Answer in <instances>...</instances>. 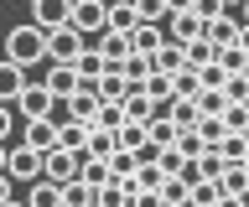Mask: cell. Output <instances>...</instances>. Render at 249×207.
<instances>
[{
  "label": "cell",
  "instance_id": "cell-1",
  "mask_svg": "<svg viewBox=\"0 0 249 207\" xmlns=\"http://www.w3.org/2000/svg\"><path fill=\"white\" fill-rule=\"evenodd\" d=\"M5 57H11L16 67H36V63H47V32H42V26H31V21L11 26V32H5Z\"/></svg>",
  "mask_w": 249,
  "mask_h": 207
},
{
  "label": "cell",
  "instance_id": "cell-2",
  "mask_svg": "<svg viewBox=\"0 0 249 207\" xmlns=\"http://www.w3.org/2000/svg\"><path fill=\"white\" fill-rule=\"evenodd\" d=\"M83 42H93L99 32H109V0H73V21H68Z\"/></svg>",
  "mask_w": 249,
  "mask_h": 207
},
{
  "label": "cell",
  "instance_id": "cell-3",
  "mask_svg": "<svg viewBox=\"0 0 249 207\" xmlns=\"http://www.w3.org/2000/svg\"><path fill=\"white\" fill-rule=\"evenodd\" d=\"M83 160H89V150H47L42 156V181H52V187H68V181H78V166H83Z\"/></svg>",
  "mask_w": 249,
  "mask_h": 207
},
{
  "label": "cell",
  "instance_id": "cell-4",
  "mask_svg": "<svg viewBox=\"0 0 249 207\" xmlns=\"http://www.w3.org/2000/svg\"><path fill=\"white\" fill-rule=\"evenodd\" d=\"M16 114H21V125H36L52 114V94H47V83H26L21 98H16Z\"/></svg>",
  "mask_w": 249,
  "mask_h": 207
},
{
  "label": "cell",
  "instance_id": "cell-5",
  "mask_svg": "<svg viewBox=\"0 0 249 207\" xmlns=\"http://www.w3.org/2000/svg\"><path fill=\"white\" fill-rule=\"evenodd\" d=\"M89 47L73 26H57V32H47V63H78V52Z\"/></svg>",
  "mask_w": 249,
  "mask_h": 207
},
{
  "label": "cell",
  "instance_id": "cell-6",
  "mask_svg": "<svg viewBox=\"0 0 249 207\" xmlns=\"http://www.w3.org/2000/svg\"><path fill=\"white\" fill-rule=\"evenodd\" d=\"M5 176H11V181H42V156H36L31 145H11V156H5Z\"/></svg>",
  "mask_w": 249,
  "mask_h": 207
},
{
  "label": "cell",
  "instance_id": "cell-7",
  "mask_svg": "<svg viewBox=\"0 0 249 207\" xmlns=\"http://www.w3.org/2000/svg\"><path fill=\"white\" fill-rule=\"evenodd\" d=\"M73 21V0H31V26H42V32H57Z\"/></svg>",
  "mask_w": 249,
  "mask_h": 207
},
{
  "label": "cell",
  "instance_id": "cell-8",
  "mask_svg": "<svg viewBox=\"0 0 249 207\" xmlns=\"http://www.w3.org/2000/svg\"><path fill=\"white\" fill-rule=\"evenodd\" d=\"M47 94H52V98H73L78 94V88H83V78H78V67L73 63H47Z\"/></svg>",
  "mask_w": 249,
  "mask_h": 207
},
{
  "label": "cell",
  "instance_id": "cell-9",
  "mask_svg": "<svg viewBox=\"0 0 249 207\" xmlns=\"http://www.w3.org/2000/svg\"><path fill=\"white\" fill-rule=\"evenodd\" d=\"M239 32H244V21H239V11H229V16H218L202 26V36L213 42V47H239Z\"/></svg>",
  "mask_w": 249,
  "mask_h": 207
},
{
  "label": "cell",
  "instance_id": "cell-10",
  "mask_svg": "<svg viewBox=\"0 0 249 207\" xmlns=\"http://www.w3.org/2000/svg\"><path fill=\"white\" fill-rule=\"evenodd\" d=\"M197 36H202V21H197V11H177V16L166 21V42H177V47L197 42Z\"/></svg>",
  "mask_w": 249,
  "mask_h": 207
},
{
  "label": "cell",
  "instance_id": "cell-11",
  "mask_svg": "<svg viewBox=\"0 0 249 207\" xmlns=\"http://www.w3.org/2000/svg\"><path fill=\"white\" fill-rule=\"evenodd\" d=\"M26 88V67H16L11 57H0V104H16Z\"/></svg>",
  "mask_w": 249,
  "mask_h": 207
},
{
  "label": "cell",
  "instance_id": "cell-12",
  "mask_svg": "<svg viewBox=\"0 0 249 207\" xmlns=\"http://www.w3.org/2000/svg\"><path fill=\"white\" fill-rule=\"evenodd\" d=\"M93 94H99V104H124L130 83H124V73H120V67H109L104 78H93Z\"/></svg>",
  "mask_w": 249,
  "mask_h": 207
},
{
  "label": "cell",
  "instance_id": "cell-13",
  "mask_svg": "<svg viewBox=\"0 0 249 207\" xmlns=\"http://www.w3.org/2000/svg\"><path fill=\"white\" fill-rule=\"evenodd\" d=\"M161 47H166V26H135L130 32V52H140V57H156Z\"/></svg>",
  "mask_w": 249,
  "mask_h": 207
},
{
  "label": "cell",
  "instance_id": "cell-14",
  "mask_svg": "<svg viewBox=\"0 0 249 207\" xmlns=\"http://www.w3.org/2000/svg\"><path fill=\"white\" fill-rule=\"evenodd\" d=\"M218 191H223V197H249V166L244 160H229V166H223Z\"/></svg>",
  "mask_w": 249,
  "mask_h": 207
},
{
  "label": "cell",
  "instance_id": "cell-15",
  "mask_svg": "<svg viewBox=\"0 0 249 207\" xmlns=\"http://www.w3.org/2000/svg\"><path fill=\"white\" fill-rule=\"evenodd\" d=\"M166 119L177 125V135H182V129H197V125H202V109H197V98H171Z\"/></svg>",
  "mask_w": 249,
  "mask_h": 207
},
{
  "label": "cell",
  "instance_id": "cell-16",
  "mask_svg": "<svg viewBox=\"0 0 249 207\" xmlns=\"http://www.w3.org/2000/svg\"><path fill=\"white\" fill-rule=\"evenodd\" d=\"M78 78H83V83H93V78H104V73H109V63H104V52H99V47H93V42H89V47H83V52H78Z\"/></svg>",
  "mask_w": 249,
  "mask_h": 207
},
{
  "label": "cell",
  "instance_id": "cell-17",
  "mask_svg": "<svg viewBox=\"0 0 249 207\" xmlns=\"http://www.w3.org/2000/svg\"><path fill=\"white\" fill-rule=\"evenodd\" d=\"M182 67H187V52L177 47V42H166V47H161V52L151 57V73H166V78H177Z\"/></svg>",
  "mask_w": 249,
  "mask_h": 207
},
{
  "label": "cell",
  "instance_id": "cell-18",
  "mask_svg": "<svg viewBox=\"0 0 249 207\" xmlns=\"http://www.w3.org/2000/svg\"><path fill=\"white\" fill-rule=\"evenodd\" d=\"M140 26V16H135V0H109V32H135Z\"/></svg>",
  "mask_w": 249,
  "mask_h": 207
},
{
  "label": "cell",
  "instance_id": "cell-19",
  "mask_svg": "<svg viewBox=\"0 0 249 207\" xmlns=\"http://www.w3.org/2000/svg\"><path fill=\"white\" fill-rule=\"evenodd\" d=\"M187 67H192V73H202V67H213L218 63V47H213V42H208V36H197V42H187Z\"/></svg>",
  "mask_w": 249,
  "mask_h": 207
},
{
  "label": "cell",
  "instance_id": "cell-20",
  "mask_svg": "<svg viewBox=\"0 0 249 207\" xmlns=\"http://www.w3.org/2000/svg\"><path fill=\"white\" fill-rule=\"evenodd\" d=\"M68 104H73V119H78V125H93V114H99V94H93V83H83Z\"/></svg>",
  "mask_w": 249,
  "mask_h": 207
},
{
  "label": "cell",
  "instance_id": "cell-21",
  "mask_svg": "<svg viewBox=\"0 0 249 207\" xmlns=\"http://www.w3.org/2000/svg\"><path fill=\"white\" fill-rule=\"evenodd\" d=\"M26 145L36 150V156H47V150H57V125H47V119L26 125Z\"/></svg>",
  "mask_w": 249,
  "mask_h": 207
},
{
  "label": "cell",
  "instance_id": "cell-22",
  "mask_svg": "<svg viewBox=\"0 0 249 207\" xmlns=\"http://www.w3.org/2000/svg\"><path fill=\"white\" fill-rule=\"evenodd\" d=\"M151 98L140 94V88H130V94H124V125H151Z\"/></svg>",
  "mask_w": 249,
  "mask_h": 207
},
{
  "label": "cell",
  "instance_id": "cell-23",
  "mask_svg": "<svg viewBox=\"0 0 249 207\" xmlns=\"http://www.w3.org/2000/svg\"><path fill=\"white\" fill-rule=\"evenodd\" d=\"M114 150H120V135H114V129H93V125H89V156H93V160H109Z\"/></svg>",
  "mask_w": 249,
  "mask_h": 207
},
{
  "label": "cell",
  "instance_id": "cell-24",
  "mask_svg": "<svg viewBox=\"0 0 249 207\" xmlns=\"http://www.w3.org/2000/svg\"><path fill=\"white\" fill-rule=\"evenodd\" d=\"M62 207H99V187H89V181H68V187H62Z\"/></svg>",
  "mask_w": 249,
  "mask_h": 207
},
{
  "label": "cell",
  "instance_id": "cell-25",
  "mask_svg": "<svg viewBox=\"0 0 249 207\" xmlns=\"http://www.w3.org/2000/svg\"><path fill=\"white\" fill-rule=\"evenodd\" d=\"M218 67H223V78H244L249 52H244V47H218Z\"/></svg>",
  "mask_w": 249,
  "mask_h": 207
},
{
  "label": "cell",
  "instance_id": "cell-26",
  "mask_svg": "<svg viewBox=\"0 0 249 207\" xmlns=\"http://www.w3.org/2000/svg\"><path fill=\"white\" fill-rule=\"evenodd\" d=\"M140 94L151 98V104H171V98H177V88H171V78H166V73H151V78L140 83Z\"/></svg>",
  "mask_w": 249,
  "mask_h": 207
},
{
  "label": "cell",
  "instance_id": "cell-27",
  "mask_svg": "<svg viewBox=\"0 0 249 207\" xmlns=\"http://www.w3.org/2000/svg\"><path fill=\"white\" fill-rule=\"evenodd\" d=\"M26 207H62V187H52V181H31Z\"/></svg>",
  "mask_w": 249,
  "mask_h": 207
},
{
  "label": "cell",
  "instance_id": "cell-28",
  "mask_svg": "<svg viewBox=\"0 0 249 207\" xmlns=\"http://www.w3.org/2000/svg\"><path fill=\"white\" fill-rule=\"evenodd\" d=\"M135 16H140V26H166L171 11H166V0H135Z\"/></svg>",
  "mask_w": 249,
  "mask_h": 207
},
{
  "label": "cell",
  "instance_id": "cell-29",
  "mask_svg": "<svg viewBox=\"0 0 249 207\" xmlns=\"http://www.w3.org/2000/svg\"><path fill=\"white\" fill-rule=\"evenodd\" d=\"M120 73H124V83H130V88H140V83L151 78V57H140V52H130V57L120 63Z\"/></svg>",
  "mask_w": 249,
  "mask_h": 207
},
{
  "label": "cell",
  "instance_id": "cell-30",
  "mask_svg": "<svg viewBox=\"0 0 249 207\" xmlns=\"http://www.w3.org/2000/svg\"><path fill=\"white\" fill-rule=\"evenodd\" d=\"M161 202L166 207H187L192 202V187H187L182 176H166V181H161Z\"/></svg>",
  "mask_w": 249,
  "mask_h": 207
},
{
  "label": "cell",
  "instance_id": "cell-31",
  "mask_svg": "<svg viewBox=\"0 0 249 207\" xmlns=\"http://www.w3.org/2000/svg\"><path fill=\"white\" fill-rule=\"evenodd\" d=\"M57 145H62V150H73V156H78V150H89V125H78V119H73V125H62L57 129Z\"/></svg>",
  "mask_w": 249,
  "mask_h": 207
},
{
  "label": "cell",
  "instance_id": "cell-32",
  "mask_svg": "<svg viewBox=\"0 0 249 207\" xmlns=\"http://www.w3.org/2000/svg\"><path fill=\"white\" fill-rule=\"evenodd\" d=\"M213 150H218L223 160H244V156H249V135H239V129H229V135H223V140H218Z\"/></svg>",
  "mask_w": 249,
  "mask_h": 207
},
{
  "label": "cell",
  "instance_id": "cell-33",
  "mask_svg": "<svg viewBox=\"0 0 249 207\" xmlns=\"http://www.w3.org/2000/svg\"><path fill=\"white\" fill-rule=\"evenodd\" d=\"M197 109H202V119H223V109H229L223 88H202V94H197Z\"/></svg>",
  "mask_w": 249,
  "mask_h": 207
},
{
  "label": "cell",
  "instance_id": "cell-34",
  "mask_svg": "<svg viewBox=\"0 0 249 207\" xmlns=\"http://www.w3.org/2000/svg\"><path fill=\"white\" fill-rule=\"evenodd\" d=\"M78 181H89V187H109V181H114V176H109V160H83V166H78Z\"/></svg>",
  "mask_w": 249,
  "mask_h": 207
},
{
  "label": "cell",
  "instance_id": "cell-35",
  "mask_svg": "<svg viewBox=\"0 0 249 207\" xmlns=\"http://www.w3.org/2000/svg\"><path fill=\"white\" fill-rule=\"evenodd\" d=\"M145 135H151L156 150H171V145H177V125H171V119H151V125H145Z\"/></svg>",
  "mask_w": 249,
  "mask_h": 207
},
{
  "label": "cell",
  "instance_id": "cell-36",
  "mask_svg": "<svg viewBox=\"0 0 249 207\" xmlns=\"http://www.w3.org/2000/svg\"><path fill=\"white\" fill-rule=\"evenodd\" d=\"M114 135H120V150H130V156H135L140 145H151V135H145V125H120Z\"/></svg>",
  "mask_w": 249,
  "mask_h": 207
},
{
  "label": "cell",
  "instance_id": "cell-37",
  "mask_svg": "<svg viewBox=\"0 0 249 207\" xmlns=\"http://www.w3.org/2000/svg\"><path fill=\"white\" fill-rule=\"evenodd\" d=\"M120 125H124V104H99L93 129H120Z\"/></svg>",
  "mask_w": 249,
  "mask_h": 207
},
{
  "label": "cell",
  "instance_id": "cell-38",
  "mask_svg": "<svg viewBox=\"0 0 249 207\" xmlns=\"http://www.w3.org/2000/svg\"><path fill=\"white\" fill-rule=\"evenodd\" d=\"M161 181H166L161 166H135V187H140V191H161Z\"/></svg>",
  "mask_w": 249,
  "mask_h": 207
},
{
  "label": "cell",
  "instance_id": "cell-39",
  "mask_svg": "<svg viewBox=\"0 0 249 207\" xmlns=\"http://www.w3.org/2000/svg\"><path fill=\"white\" fill-rule=\"evenodd\" d=\"M109 176H114V181L135 176V156H130V150H114V156H109Z\"/></svg>",
  "mask_w": 249,
  "mask_h": 207
},
{
  "label": "cell",
  "instance_id": "cell-40",
  "mask_svg": "<svg viewBox=\"0 0 249 207\" xmlns=\"http://www.w3.org/2000/svg\"><path fill=\"white\" fill-rule=\"evenodd\" d=\"M192 11H197L202 26H208V21H218V16H229V5H223V0H192Z\"/></svg>",
  "mask_w": 249,
  "mask_h": 207
},
{
  "label": "cell",
  "instance_id": "cell-41",
  "mask_svg": "<svg viewBox=\"0 0 249 207\" xmlns=\"http://www.w3.org/2000/svg\"><path fill=\"white\" fill-rule=\"evenodd\" d=\"M223 125L244 135V129H249V104H229V109H223Z\"/></svg>",
  "mask_w": 249,
  "mask_h": 207
},
{
  "label": "cell",
  "instance_id": "cell-42",
  "mask_svg": "<svg viewBox=\"0 0 249 207\" xmlns=\"http://www.w3.org/2000/svg\"><path fill=\"white\" fill-rule=\"evenodd\" d=\"M197 135H202V145H218L223 135H229V125H223V119H202V125H197Z\"/></svg>",
  "mask_w": 249,
  "mask_h": 207
},
{
  "label": "cell",
  "instance_id": "cell-43",
  "mask_svg": "<svg viewBox=\"0 0 249 207\" xmlns=\"http://www.w3.org/2000/svg\"><path fill=\"white\" fill-rule=\"evenodd\" d=\"M223 98L229 104H249V78H229L223 83Z\"/></svg>",
  "mask_w": 249,
  "mask_h": 207
},
{
  "label": "cell",
  "instance_id": "cell-44",
  "mask_svg": "<svg viewBox=\"0 0 249 207\" xmlns=\"http://www.w3.org/2000/svg\"><path fill=\"white\" fill-rule=\"evenodd\" d=\"M47 125H73V104H68V98H52V114H47Z\"/></svg>",
  "mask_w": 249,
  "mask_h": 207
},
{
  "label": "cell",
  "instance_id": "cell-45",
  "mask_svg": "<svg viewBox=\"0 0 249 207\" xmlns=\"http://www.w3.org/2000/svg\"><path fill=\"white\" fill-rule=\"evenodd\" d=\"M21 125V114H16V104H0V145L11 140V129Z\"/></svg>",
  "mask_w": 249,
  "mask_h": 207
},
{
  "label": "cell",
  "instance_id": "cell-46",
  "mask_svg": "<svg viewBox=\"0 0 249 207\" xmlns=\"http://www.w3.org/2000/svg\"><path fill=\"white\" fill-rule=\"evenodd\" d=\"M187 181V187H202V181H208V176H202V160H182V171H177Z\"/></svg>",
  "mask_w": 249,
  "mask_h": 207
},
{
  "label": "cell",
  "instance_id": "cell-47",
  "mask_svg": "<svg viewBox=\"0 0 249 207\" xmlns=\"http://www.w3.org/2000/svg\"><path fill=\"white\" fill-rule=\"evenodd\" d=\"M135 207H166V202H161V191H140V197H135Z\"/></svg>",
  "mask_w": 249,
  "mask_h": 207
},
{
  "label": "cell",
  "instance_id": "cell-48",
  "mask_svg": "<svg viewBox=\"0 0 249 207\" xmlns=\"http://www.w3.org/2000/svg\"><path fill=\"white\" fill-rule=\"evenodd\" d=\"M11 187H16V181H11V176H5V171H0V207L11 202Z\"/></svg>",
  "mask_w": 249,
  "mask_h": 207
},
{
  "label": "cell",
  "instance_id": "cell-49",
  "mask_svg": "<svg viewBox=\"0 0 249 207\" xmlns=\"http://www.w3.org/2000/svg\"><path fill=\"white\" fill-rule=\"evenodd\" d=\"M166 11L177 16V11H192V0H166Z\"/></svg>",
  "mask_w": 249,
  "mask_h": 207
},
{
  "label": "cell",
  "instance_id": "cell-50",
  "mask_svg": "<svg viewBox=\"0 0 249 207\" xmlns=\"http://www.w3.org/2000/svg\"><path fill=\"white\" fill-rule=\"evenodd\" d=\"M239 47H244V52H249V26H244V32H239Z\"/></svg>",
  "mask_w": 249,
  "mask_h": 207
},
{
  "label": "cell",
  "instance_id": "cell-51",
  "mask_svg": "<svg viewBox=\"0 0 249 207\" xmlns=\"http://www.w3.org/2000/svg\"><path fill=\"white\" fill-rule=\"evenodd\" d=\"M5 156H11V145H0V171H5Z\"/></svg>",
  "mask_w": 249,
  "mask_h": 207
},
{
  "label": "cell",
  "instance_id": "cell-52",
  "mask_svg": "<svg viewBox=\"0 0 249 207\" xmlns=\"http://www.w3.org/2000/svg\"><path fill=\"white\" fill-rule=\"evenodd\" d=\"M223 5H229V11H239V5H244V0H223Z\"/></svg>",
  "mask_w": 249,
  "mask_h": 207
},
{
  "label": "cell",
  "instance_id": "cell-53",
  "mask_svg": "<svg viewBox=\"0 0 249 207\" xmlns=\"http://www.w3.org/2000/svg\"><path fill=\"white\" fill-rule=\"evenodd\" d=\"M5 207H26V202H16V197H11V202H5Z\"/></svg>",
  "mask_w": 249,
  "mask_h": 207
},
{
  "label": "cell",
  "instance_id": "cell-54",
  "mask_svg": "<svg viewBox=\"0 0 249 207\" xmlns=\"http://www.w3.org/2000/svg\"><path fill=\"white\" fill-rule=\"evenodd\" d=\"M0 57H5V36H0Z\"/></svg>",
  "mask_w": 249,
  "mask_h": 207
},
{
  "label": "cell",
  "instance_id": "cell-55",
  "mask_svg": "<svg viewBox=\"0 0 249 207\" xmlns=\"http://www.w3.org/2000/svg\"><path fill=\"white\" fill-rule=\"evenodd\" d=\"M244 78H249V67H244Z\"/></svg>",
  "mask_w": 249,
  "mask_h": 207
},
{
  "label": "cell",
  "instance_id": "cell-56",
  "mask_svg": "<svg viewBox=\"0 0 249 207\" xmlns=\"http://www.w3.org/2000/svg\"><path fill=\"white\" fill-rule=\"evenodd\" d=\"M244 166H249V156H244Z\"/></svg>",
  "mask_w": 249,
  "mask_h": 207
},
{
  "label": "cell",
  "instance_id": "cell-57",
  "mask_svg": "<svg viewBox=\"0 0 249 207\" xmlns=\"http://www.w3.org/2000/svg\"><path fill=\"white\" fill-rule=\"evenodd\" d=\"M244 207H249V197H244Z\"/></svg>",
  "mask_w": 249,
  "mask_h": 207
},
{
  "label": "cell",
  "instance_id": "cell-58",
  "mask_svg": "<svg viewBox=\"0 0 249 207\" xmlns=\"http://www.w3.org/2000/svg\"><path fill=\"white\" fill-rule=\"evenodd\" d=\"M244 135H249V129H244Z\"/></svg>",
  "mask_w": 249,
  "mask_h": 207
}]
</instances>
